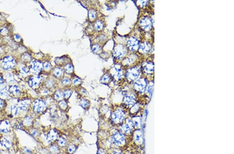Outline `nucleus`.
<instances>
[{"label":"nucleus","instance_id":"obj_1","mask_svg":"<svg viewBox=\"0 0 234 154\" xmlns=\"http://www.w3.org/2000/svg\"><path fill=\"white\" fill-rule=\"evenodd\" d=\"M111 142L113 145L119 147V146H123L125 144V137L123 133L117 131L112 134V137H111Z\"/></svg>","mask_w":234,"mask_h":154},{"label":"nucleus","instance_id":"obj_2","mask_svg":"<svg viewBox=\"0 0 234 154\" xmlns=\"http://www.w3.org/2000/svg\"><path fill=\"white\" fill-rule=\"evenodd\" d=\"M125 113L121 110H117L112 113V120L115 124H120L125 118Z\"/></svg>","mask_w":234,"mask_h":154},{"label":"nucleus","instance_id":"obj_3","mask_svg":"<svg viewBox=\"0 0 234 154\" xmlns=\"http://www.w3.org/2000/svg\"><path fill=\"white\" fill-rule=\"evenodd\" d=\"M134 128V125L132 119H127L125 123L121 126L120 129L121 131L126 134H130L132 132Z\"/></svg>","mask_w":234,"mask_h":154},{"label":"nucleus","instance_id":"obj_4","mask_svg":"<svg viewBox=\"0 0 234 154\" xmlns=\"http://www.w3.org/2000/svg\"><path fill=\"white\" fill-rule=\"evenodd\" d=\"M47 108V104L42 100H37L33 104V110L37 113H40Z\"/></svg>","mask_w":234,"mask_h":154},{"label":"nucleus","instance_id":"obj_5","mask_svg":"<svg viewBox=\"0 0 234 154\" xmlns=\"http://www.w3.org/2000/svg\"><path fill=\"white\" fill-rule=\"evenodd\" d=\"M140 71L137 68L134 67L130 68L126 72V76L127 78L131 81H134L139 77Z\"/></svg>","mask_w":234,"mask_h":154},{"label":"nucleus","instance_id":"obj_6","mask_svg":"<svg viewBox=\"0 0 234 154\" xmlns=\"http://www.w3.org/2000/svg\"><path fill=\"white\" fill-rule=\"evenodd\" d=\"M3 67L6 70L12 68L15 65L14 58L11 56H7L4 58L2 60Z\"/></svg>","mask_w":234,"mask_h":154},{"label":"nucleus","instance_id":"obj_7","mask_svg":"<svg viewBox=\"0 0 234 154\" xmlns=\"http://www.w3.org/2000/svg\"><path fill=\"white\" fill-rule=\"evenodd\" d=\"M127 45L131 51H136L139 48L140 43L136 38L131 37L127 41Z\"/></svg>","mask_w":234,"mask_h":154},{"label":"nucleus","instance_id":"obj_8","mask_svg":"<svg viewBox=\"0 0 234 154\" xmlns=\"http://www.w3.org/2000/svg\"><path fill=\"white\" fill-rule=\"evenodd\" d=\"M147 86V81L145 79L142 78L138 80L134 84V88L135 89L140 92H143L146 88Z\"/></svg>","mask_w":234,"mask_h":154},{"label":"nucleus","instance_id":"obj_9","mask_svg":"<svg viewBox=\"0 0 234 154\" xmlns=\"http://www.w3.org/2000/svg\"><path fill=\"white\" fill-rule=\"evenodd\" d=\"M125 52V48L122 45H118L113 50V55L118 59H120L123 57Z\"/></svg>","mask_w":234,"mask_h":154},{"label":"nucleus","instance_id":"obj_10","mask_svg":"<svg viewBox=\"0 0 234 154\" xmlns=\"http://www.w3.org/2000/svg\"><path fill=\"white\" fill-rule=\"evenodd\" d=\"M140 25L141 28L143 29L146 31H148L151 28L152 21L150 18L148 17H145L140 20Z\"/></svg>","mask_w":234,"mask_h":154},{"label":"nucleus","instance_id":"obj_11","mask_svg":"<svg viewBox=\"0 0 234 154\" xmlns=\"http://www.w3.org/2000/svg\"><path fill=\"white\" fill-rule=\"evenodd\" d=\"M43 67V66L42 63L40 61L37 60L32 61L30 64V68L34 73H38L40 72Z\"/></svg>","mask_w":234,"mask_h":154},{"label":"nucleus","instance_id":"obj_12","mask_svg":"<svg viewBox=\"0 0 234 154\" xmlns=\"http://www.w3.org/2000/svg\"><path fill=\"white\" fill-rule=\"evenodd\" d=\"M42 78L40 76L32 77L29 80V84L31 87L37 88L42 81Z\"/></svg>","mask_w":234,"mask_h":154},{"label":"nucleus","instance_id":"obj_13","mask_svg":"<svg viewBox=\"0 0 234 154\" xmlns=\"http://www.w3.org/2000/svg\"><path fill=\"white\" fill-rule=\"evenodd\" d=\"M133 137L134 142H135L137 144L140 145L142 144L143 141V134L142 132H141L140 129H137L134 132Z\"/></svg>","mask_w":234,"mask_h":154},{"label":"nucleus","instance_id":"obj_14","mask_svg":"<svg viewBox=\"0 0 234 154\" xmlns=\"http://www.w3.org/2000/svg\"><path fill=\"white\" fill-rule=\"evenodd\" d=\"M10 124L7 120L0 121V132L6 133L9 132L10 129Z\"/></svg>","mask_w":234,"mask_h":154},{"label":"nucleus","instance_id":"obj_15","mask_svg":"<svg viewBox=\"0 0 234 154\" xmlns=\"http://www.w3.org/2000/svg\"><path fill=\"white\" fill-rule=\"evenodd\" d=\"M143 70L144 71L147 73V74H150L153 71L154 69V64L152 62H145V63L143 65Z\"/></svg>","mask_w":234,"mask_h":154},{"label":"nucleus","instance_id":"obj_16","mask_svg":"<svg viewBox=\"0 0 234 154\" xmlns=\"http://www.w3.org/2000/svg\"><path fill=\"white\" fill-rule=\"evenodd\" d=\"M58 134L55 129H52L47 134V140L49 142L55 141L58 137Z\"/></svg>","mask_w":234,"mask_h":154},{"label":"nucleus","instance_id":"obj_17","mask_svg":"<svg viewBox=\"0 0 234 154\" xmlns=\"http://www.w3.org/2000/svg\"><path fill=\"white\" fill-rule=\"evenodd\" d=\"M124 102L126 105L131 106L135 103V99L132 95H126L124 98Z\"/></svg>","mask_w":234,"mask_h":154},{"label":"nucleus","instance_id":"obj_18","mask_svg":"<svg viewBox=\"0 0 234 154\" xmlns=\"http://www.w3.org/2000/svg\"><path fill=\"white\" fill-rule=\"evenodd\" d=\"M139 48L142 52L144 53H147L150 51L151 49L150 44L147 43V42H145V43L141 44V45H140Z\"/></svg>","mask_w":234,"mask_h":154},{"label":"nucleus","instance_id":"obj_19","mask_svg":"<svg viewBox=\"0 0 234 154\" xmlns=\"http://www.w3.org/2000/svg\"><path fill=\"white\" fill-rule=\"evenodd\" d=\"M29 103L25 100H23L20 102L19 105V108L22 111H26L29 109Z\"/></svg>","mask_w":234,"mask_h":154},{"label":"nucleus","instance_id":"obj_20","mask_svg":"<svg viewBox=\"0 0 234 154\" xmlns=\"http://www.w3.org/2000/svg\"><path fill=\"white\" fill-rule=\"evenodd\" d=\"M132 121H133L134 128H137V129H139L140 128V124H141V119H140V117H139V116L134 117L132 118Z\"/></svg>","mask_w":234,"mask_h":154},{"label":"nucleus","instance_id":"obj_21","mask_svg":"<svg viewBox=\"0 0 234 154\" xmlns=\"http://www.w3.org/2000/svg\"><path fill=\"white\" fill-rule=\"evenodd\" d=\"M1 144L3 147H4L6 149L9 148L11 146L10 142L5 137L2 138V140H1Z\"/></svg>","mask_w":234,"mask_h":154},{"label":"nucleus","instance_id":"obj_22","mask_svg":"<svg viewBox=\"0 0 234 154\" xmlns=\"http://www.w3.org/2000/svg\"><path fill=\"white\" fill-rule=\"evenodd\" d=\"M9 91L10 94L14 95H18L19 93V90L18 89V88L16 86H11L9 87Z\"/></svg>","mask_w":234,"mask_h":154},{"label":"nucleus","instance_id":"obj_23","mask_svg":"<svg viewBox=\"0 0 234 154\" xmlns=\"http://www.w3.org/2000/svg\"><path fill=\"white\" fill-rule=\"evenodd\" d=\"M32 119L30 117H27L24 119V124L26 126H30L32 124Z\"/></svg>","mask_w":234,"mask_h":154},{"label":"nucleus","instance_id":"obj_24","mask_svg":"<svg viewBox=\"0 0 234 154\" xmlns=\"http://www.w3.org/2000/svg\"><path fill=\"white\" fill-rule=\"evenodd\" d=\"M95 28L97 30H101L103 26V24L102 21L98 20L95 23Z\"/></svg>","mask_w":234,"mask_h":154},{"label":"nucleus","instance_id":"obj_25","mask_svg":"<svg viewBox=\"0 0 234 154\" xmlns=\"http://www.w3.org/2000/svg\"><path fill=\"white\" fill-rule=\"evenodd\" d=\"M54 74L57 77H59L63 74V71L62 69L59 68H56L54 70Z\"/></svg>","mask_w":234,"mask_h":154},{"label":"nucleus","instance_id":"obj_26","mask_svg":"<svg viewBox=\"0 0 234 154\" xmlns=\"http://www.w3.org/2000/svg\"><path fill=\"white\" fill-rule=\"evenodd\" d=\"M65 70L67 73H71L74 71V68L71 64H67L65 67Z\"/></svg>","mask_w":234,"mask_h":154},{"label":"nucleus","instance_id":"obj_27","mask_svg":"<svg viewBox=\"0 0 234 154\" xmlns=\"http://www.w3.org/2000/svg\"><path fill=\"white\" fill-rule=\"evenodd\" d=\"M67 143V140L66 139H65L63 137H60L59 138V140L58 141V144L59 146H61V147H63V146H65L66 145Z\"/></svg>","mask_w":234,"mask_h":154},{"label":"nucleus","instance_id":"obj_28","mask_svg":"<svg viewBox=\"0 0 234 154\" xmlns=\"http://www.w3.org/2000/svg\"><path fill=\"white\" fill-rule=\"evenodd\" d=\"M11 113L14 116H16L18 113V107L16 105H14L10 108Z\"/></svg>","mask_w":234,"mask_h":154},{"label":"nucleus","instance_id":"obj_29","mask_svg":"<svg viewBox=\"0 0 234 154\" xmlns=\"http://www.w3.org/2000/svg\"><path fill=\"white\" fill-rule=\"evenodd\" d=\"M89 102L87 100L85 99H82L81 100V101L80 102V105H81L83 108L85 109L86 107L89 106Z\"/></svg>","mask_w":234,"mask_h":154},{"label":"nucleus","instance_id":"obj_30","mask_svg":"<svg viewBox=\"0 0 234 154\" xmlns=\"http://www.w3.org/2000/svg\"><path fill=\"white\" fill-rule=\"evenodd\" d=\"M49 149H50V151L52 153L55 154L58 152V151H59V147L58 146H57L56 145H52L51 147H49Z\"/></svg>","mask_w":234,"mask_h":154},{"label":"nucleus","instance_id":"obj_31","mask_svg":"<svg viewBox=\"0 0 234 154\" xmlns=\"http://www.w3.org/2000/svg\"><path fill=\"white\" fill-rule=\"evenodd\" d=\"M92 50H93V51L97 53L101 51V47H100V46L98 44H94L92 46Z\"/></svg>","mask_w":234,"mask_h":154},{"label":"nucleus","instance_id":"obj_32","mask_svg":"<svg viewBox=\"0 0 234 154\" xmlns=\"http://www.w3.org/2000/svg\"><path fill=\"white\" fill-rule=\"evenodd\" d=\"M76 150V147L75 145H70L68 148V152L70 154L74 153Z\"/></svg>","mask_w":234,"mask_h":154},{"label":"nucleus","instance_id":"obj_33","mask_svg":"<svg viewBox=\"0 0 234 154\" xmlns=\"http://www.w3.org/2000/svg\"><path fill=\"white\" fill-rule=\"evenodd\" d=\"M55 97L56 98V99L57 100H60L61 99V98H63V97H64V94L63 93H62L61 92V91H57L56 93H55Z\"/></svg>","mask_w":234,"mask_h":154},{"label":"nucleus","instance_id":"obj_34","mask_svg":"<svg viewBox=\"0 0 234 154\" xmlns=\"http://www.w3.org/2000/svg\"><path fill=\"white\" fill-rule=\"evenodd\" d=\"M96 16V11L95 10H91L89 12V17L91 19H94Z\"/></svg>","mask_w":234,"mask_h":154},{"label":"nucleus","instance_id":"obj_35","mask_svg":"<svg viewBox=\"0 0 234 154\" xmlns=\"http://www.w3.org/2000/svg\"><path fill=\"white\" fill-rule=\"evenodd\" d=\"M9 97V94L7 91H2L0 92V97L1 99L2 98H6Z\"/></svg>","mask_w":234,"mask_h":154},{"label":"nucleus","instance_id":"obj_36","mask_svg":"<svg viewBox=\"0 0 234 154\" xmlns=\"http://www.w3.org/2000/svg\"><path fill=\"white\" fill-rule=\"evenodd\" d=\"M71 93H72V92H71V90H67L65 91L64 92V93H63V94H64V97H65L66 98H67V99H68V98H69V97H70V95H71Z\"/></svg>","mask_w":234,"mask_h":154},{"label":"nucleus","instance_id":"obj_37","mask_svg":"<svg viewBox=\"0 0 234 154\" xmlns=\"http://www.w3.org/2000/svg\"><path fill=\"white\" fill-rule=\"evenodd\" d=\"M43 68H44L45 70H49V69H51L52 68L51 64L49 63V62H45L43 64Z\"/></svg>","mask_w":234,"mask_h":154},{"label":"nucleus","instance_id":"obj_38","mask_svg":"<svg viewBox=\"0 0 234 154\" xmlns=\"http://www.w3.org/2000/svg\"><path fill=\"white\" fill-rule=\"evenodd\" d=\"M110 78L109 75L108 74H106L103 77L102 81L103 83H106V82H108L110 80Z\"/></svg>","mask_w":234,"mask_h":154},{"label":"nucleus","instance_id":"obj_39","mask_svg":"<svg viewBox=\"0 0 234 154\" xmlns=\"http://www.w3.org/2000/svg\"><path fill=\"white\" fill-rule=\"evenodd\" d=\"M59 105L62 109H66V107H67V103L65 101H62L60 102Z\"/></svg>","mask_w":234,"mask_h":154},{"label":"nucleus","instance_id":"obj_40","mask_svg":"<svg viewBox=\"0 0 234 154\" xmlns=\"http://www.w3.org/2000/svg\"><path fill=\"white\" fill-rule=\"evenodd\" d=\"M81 82V80L79 78H75L73 80V84L74 85H79Z\"/></svg>","mask_w":234,"mask_h":154},{"label":"nucleus","instance_id":"obj_41","mask_svg":"<svg viewBox=\"0 0 234 154\" xmlns=\"http://www.w3.org/2000/svg\"><path fill=\"white\" fill-rule=\"evenodd\" d=\"M70 83V80L68 78H65L62 80V83L64 85H67Z\"/></svg>","mask_w":234,"mask_h":154},{"label":"nucleus","instance_id":"obj_42","mask_svg":"<svg viewBox=\"0 0 234 154\" xmlns=\"http://www.w3.org/2000/svg\"><path fill=\"white\" fill-rule=\"evenodd\" d=\"M4 106V101L2 99L0 98V110H2Z\"/></svg>","mask_w":234,"mask_h":154},{"label":"nucleus","instance_id":"obj_43","mask_svg":"<svg viewBox=\"0 0 234 154\" xmlns=\"http://www.w3.org/2000/svg\"><path fill=\"white\" fill-rule=\"evenodd\" d=\"M22 71H24L25 73H29V71H30L29 68H28L27 67H26V66H25V67H23V68H22Z\"/></svg>","mask_w":234,"mask_h":154},{"label":"nucleus","instance_id":"obj_44","mask_svg":"<svg viewBox=\"0 0 234 154\" xmlns=\"http://www.w3.org/2000/svg\"><path fill=\"white\" fill-rule=\"evenodd\" d=\"M14 38L17 42H19L21 40V37L19 35H18V34H15L14 35Z\"/></svg>","mask_w":234,"mask_h":154},{"label":"nucleus","instance_id":"obj_45","mask_svg":"<svg viewBox=\"0 0 234 154\" xmlns=\"http://www.w3.org/2000/svg\"><path fill=\"white\" fill-rule=\"evenodd\" d=\"M8 30H7V29L6 28H3V29H2L1 30V32L3 34H4V35H6V34H7V33H8Z\"/></svg>","mask_w":234,"mask_h":154},{"label":"nucleus","instance_id":"obj_46","mask_svg":"<svg viewBox=\"0 0 234 154\" xmlns=\"http://www.w3.org/2000/svg\"><path fill=\"white\" fill-rule=\"evenodd\" d=\"M31 134H32L33 136H35L37 135V134H38V131H37V130H36V129H33V130H32V131H31Z\"/></svg>","mask_w":234,"mask_h":154},{"label":"nucleus","instance_id":"obj_47","mask_svg":"<svg viewBox=\"0 0 234 154\" xmlns=\"http://www.w3.org/2000/svg\"><path fill=\"white\" fill-rule=\"evenodd\" d=\"M98 154H105V152L103 151L102 149L99 150Z\"/></svg>","mask_w":234,"mask_h":154},{"label":"nucleus","instance_id":"obj_48","mask_svg":"<svg viewBox=\"0 0 234 154\" xmlns=\"http://www.w3.org/2000/svg\"><path fill=\"white\" fill-rule=\"evenodd\" d=\"M25 152L26 154H29V153H30V150L29 149H27V148H26V149L25 150Z\"/></svg>","mask_w":234,"mask_h":154},{"label":"nucleus","instance_id":"obj_49","mask_svg":"<svg viewBox=\"0 0 234 154\" xmlns=\"http://www.w3.org/2000/svg\"><path fill=\"white\" fill-rule=\"evenodd\" d=\"M4 81L3 78H2V77L0 76V84H2Z\"/></svg>","mask_w":234,"mask_h":154},{"label":"nucleus","instance_id":"obj_50","mask_svg":"<svg viewBox=\"0 0 234 154\" xmlns=\"http://www.w3.org/2000/svg\"><path fill=\"white\" fill-rule=\"evenodd\" d=\"M112 154H123L120 152H114L112 153Z\"/></svg>","mask_w":234,"mask_h":154},{"label":"nucleus","instance_id":"obj_51","mask_svg":"<svg viewBox=\"0 0 234 154\" xmlns=\"http://www.w3.org/2000/svg\"><path fill=\"white\" fill-rule=\"evenodd\" d=\"M0 153H1V149H0Z\"/></svg>","mask_w":234,"mask_h":154},{"label":"nucleus","instance_id":"obj_52","mask_svg":"<svg viewBox=\"0 0 234 154\" xmlns=\"http://www.w3.org/2000/svg\"></svg>","mask_w":234,"mask_h":154}]
</instances>
